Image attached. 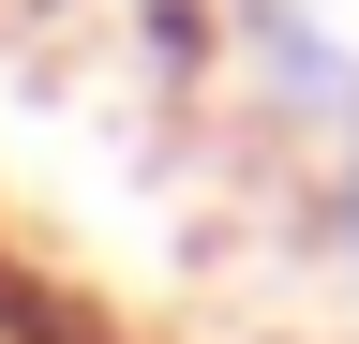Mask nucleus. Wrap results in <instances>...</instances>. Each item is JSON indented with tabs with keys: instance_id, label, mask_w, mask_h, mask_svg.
I'll list each match as a JSON object with an SVG mask.
<instances>
[{
	"instance_id": "1",
	"label": "nucleus",
	"mask_w": 359,
	"mask_h": 344,
	"mask_svg": "<svg viewBox=\"0 0 359 344\" xmlns=\"http://www.w3.org/2000/svg\"><path fill=\"white\" fill-rule=\"evenodd\" d=\"M150 30H165L180 60H195V46H210V0H150Z\"/></svg>"
},
{
	"instance_id": "3",
	"label": "nucleus",
	"mask_w": 359,
	"mask_h": 344,
	"mask_svg": "<svg viewBox=\"0 0 359 344\" xmlns=\"http://www.w3.org/2000/svg\"><path fill=\"white\" fill-rule=\"evenodd\" d=\"M344 254H359V150H344Z\"/></svg>"
},
{
	"instance_id": "2",
	"label": "nucleus",
	"mask_w": 359,
	"mask_h": 344,
	"mask_svg": "<svg viewBox=\"0 0 359 344\" xmlns=\"http://www.w3.org/2000/svg\"><path fill=\"white\" fill-rule=\"evenodd\" d=\"M30 299H45V284H30V270H15V254H0V329H15V315H30Z\"/></svg>"
}]
</instances>
